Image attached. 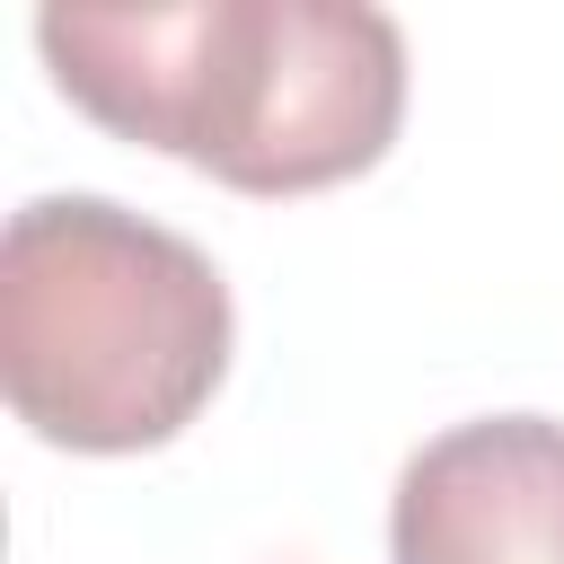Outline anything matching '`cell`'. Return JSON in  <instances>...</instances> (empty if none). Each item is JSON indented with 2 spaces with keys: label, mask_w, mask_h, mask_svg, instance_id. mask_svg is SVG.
Instances as JSON below:
<instances>
[{
  "label": "cell",
  "mask_w": 564,
  "mask_h": 564,
  "mask_svg": "<svg viewBox=\"0 0 564 564\" xmlns=\"http://www.w3.org/2000/svg\"><path fill=\"white\" fill-rule=\"evenodd\" d=\"M35 44L79 115L238 194L361 176L405 123V35L361 0L44 9Z\"/></svg>",
  "instance_id": "1"
},
{
  "label": "cell",
  "mask_w": 564,
  "mask_h": 564,
  "mask_svg": "<svg viewBox=\"0 0 564 564\" xmlns=\"http://www.w3.org/2000/svg\"><path fill=\"white\" fill-rule=\"evenodd\" d=\"M229 370L220 264L106 203L35 194L0 238V388L53 449L123 458L176 441Z\"/></svg>",
  "instance_id": "2"
},
{
  "label": "cell",
  "mask_w": 564,
  "mask_h": 564,
  "mask_svg": "<svg viewBox=\"0 0 564 564\" xmlns=\"http://www.w3.org/2000/svg\"><path fill=\"white\" fill-rule=\"evenodd\" d=\"M397 564H564V423L476 414L423 441L388 511Z\"/></svg>",
  "instance_id": "3"
}]
</instances>
